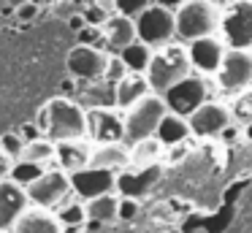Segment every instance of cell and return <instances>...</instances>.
Listing matches in <instances>:
<instances>
[{
    "label": "cell",
    "mask_w": 252,
    "mask_h": 233,
    "mask_svg": "<svg viewBox=\"0 0 252 233\" xmlns=\"http://www.w3.org/2000/svg\"><path fill=\"white\" fill-rule=\"evenodd\" d=\"M192 65L190 57H187V46L185 43H163V46L152 49V57H149V65L144 70L147 76V84L155 95H163L165 90L182 81L185 76H190Z\"/></svg>",
    "instance_id": "obj_1"
},
{
    "label": "cell",
    "mask_w": 252,
    "mask_h": 233,
    "mask_svg": "<svg viewBox=\"0 0 252 233\" xmlns=\"http://www.w3.org/2000/svg\"><path fill=\"white\" fill-rule=\"evenodd\" d=\"M176 35L182 41H195L203 35H220L222 5L217 0H182L174 8Z\"/></svg>",
    "instance_id": "obj_2"
},
{
    "label": "cell",
    "mask_w": 252,
    "mask_h": 233,
    "mask_svg": "<svg viewBox=\"0 0 252 233\" xmlns=\"http://www.w3.org/2000/svg\"><path fill=\"white\" fill-rule=\"evenodd\" d=\"M44 138L52 144L71 138H87V117L79 103L68 98H52L44 106Z\"/></svg>",
    "instance_id": "obj_3"
},
{
    "label": "cell",
    "mask_w": 252,
    "mask_h": 233,
    "mask_svg": "<svg viewBox=\"0 0 252 233\" xmlns=\"http://www.w3.org/2000/svg\"><path fill=\"white\" fill-rule=\"evenodd\" d=\"M165 114H168V108H165L163 98L155 95V92L144 95L141 100L127 106L125 114H122V141L125 144H136L141 138L155 135V130H158L160 119Z\"/></svg>",
    "instance_id": "obj_4"
},
{
    "label": "cell",
    "mask_w": 252,
    "mask_h": 233,
    "mask_svg": "<svg viewBox=\"0 0 252 233\" xmlns=\"http://www.w3.org/2000/svg\"><path fill=\"white\" fill-rule=\"evenodd\" d=\"M133 22H136V38L141 43H147V46H152V49L163 46V43H171L176 38L174 8H168V5L152 3Z\"/></svg>",
    "instance_id": "obj_5"
},
{
    "label": "cell",
    "mask_w": 252,
    "mask_h": 233,
    "mask_svg": "<svg viewBox=\"0 0 252 233\" xmlns=\"http://www.w3.org/2000/svg\"><path fill=\"white\" fill-rule=\"evenodd\" d=\"M163 103L168 108V114H176V117H190L198 106L209 100V79L206 76H185L182 81H176L171 90H165Z\"/></svg>",
    "instance_id": "obj_6"
},
{
    "label": "cell",
    "mask_w": 252,
    "mask_h": 233,
    "mask_svg": "<svg viewBox=\"0 0 252 233\" xmlns=\"http://www.w3.org/2000/svg\"><path fill=\"white\" fill-rule=\"evenodd\" d=\"M220 33L228 49H252V0H233L222 11Z\"/></svg>",
    "instance_id": "obj_7"
},
{
    "label": "cell",
    "mask_w": 252,
    "mask_h": 233,
    "mask_svg": "<svg viewBox=\"0 0 252 233\" xmlns=\"http://www.w3.org/2000/svg\"><path fill=\"white\" fill-rule=\"evenodd\" d=\"M217 84L228 92H239L252 84V49H225L217 68Z\"/></svg>",
    "instance_id": "obj_8"
},
{
    "label": "cell",
    "mask_w": 252,
    "mask_h": 233,
    "mask_svg": "<svg viewBox=\"0 0 252 233\" xmlns=\"http://www.w3.org/2000/svg\"><path fill=\"white\" fill-rule=\"evenodd\" d=\"M25 193H28L30 203H35L38 209H52V206H60L68 198L71 182H68L65 171H52V168H46L35 182H30L25 187Z\"/></svg>",
    "instance_id": "obj_9"
},
{
    "label": "cell",
    "mask_w": 252,
    "mask_h": 233,
    "mask_svg": "<svg viewBox=\"0 0 252 233\" xmlns=\"http://www.w3.org/2000/svg\"><path fill=\"white\" fill-rule=\"evenodd\" d=\"M106 63H109V52L95 43H79V46L71 49L65 65H68V73L73 79H82V81H100L106 73Z\"/></svg>",
    "instance_id": "obj_10"
},
{
    "label": "cell",
    "mask_w": 252,
    "mask_h": 233,
    "mask_svg": "<svg viewBox=\"0 0 252 233\" xmlns=\"http://www.w3.org/2000/svg\"><path fill=\"white\" fill-rule=\"evenodd\" d=\"M163 176V166L152 163V166H127L122 171H117L114 190L120 193V198H144L147 193H152V187Z\"/></svg>",
    "instance_id": "obj_11"
},
{
    "label": "cell",
    "mask_w": 252,
    "mask_h": 233,
    "mask_svg": "<svg viewBox=\"0 0 252 233\" xmlns=\"http://www.w3.org/2000/svg\"><path fill=\"white\" fill-rule=\"evenodd\" d=\"M187 125H190V135H198V138H217V135H222L225 130L233 125V119H230L228 106L206 100L203 106H198L195 111L187 117Z\"/></svg>",
    "instance_id": "obj_12"
},
{
    "label": "cell",
    "mask_w": 252,
    "mask_h": 233,
    "mask_svg": "<svg viewBox=\"0 0 252 233\" xmlns=\"http://www.w3.org/2000/svg\"><path fill=\"white\" fill-rule=\"evenodd\" d=\"M114 179L117 171H106V168H82L76 173H68V182H71V190L79 195L82 200L98 198V195H109L114 193Z\"/></svg>",
    "instance_id": "obj_13"
},
{
    "label": "cell",
    "mask_w": 252,
    "mask_h": 233,
    "mask_svg": "<svg viewBox=\"0 0 252 233\" xmlns=\"http://www.w3.org/2000/svg\"><path fill=\"white\" fill-rule=\"evenodd\" d=\"M84 117H87V141H93V144L122 141V114L117 108H90V111H84Z\"/></svg>",
    "instance_id": "obj_14"
},
{
    "label": "cell",
    "mask_w": 252,
    "mask_h": 233,
    "mask_svg": "<svg viewBox=\"0 0 252 233\" xmlns=\"http://www.w3.org/2000/svg\"><path fill=\"white\" fill-rule=\"evenodd\" d=\"M225 49L228 46H225V41L220 35H203L187 43V57H190L192 68L201 70V76H212L217 73L220 63H222Z\"/></svg>",
    "instance_id": "obj_15"
},
{
    "label": "cell",
    "mask_w": 252,
    "mask_h": 233,
    "mask_svg": "<svg viewBox=\"0 0 252 233\" xmlns=\"http://www.w3.org/2000/svg\"><path fill=\"white\" fill-rule=\"evenodd\" d=\"M28 206H30V200L22 184L11 182V179H3L0 182V231L14 228V222L28 211Z\"/></svg>",
    "instance_id": "obj_16"
},
{
    "label": "cell",
    "mask_w": 252,
    "mask_h": 233,
    "mask_svg": "<svg viewBox=\"0 0 252 233\" xmlns=\"http://www.w3.org/2000/svg\"><path fill=\"white\" fill-rule=\"evenodd\" d=\"M90 155L93 146L87 138H71V141H57L55 144V157L60 160V171L76 173L90 166Z\"/></svg>",
    "instance_id": "obj_17"
},
{
    "label": "cell",
    "mask_w": 252,
    "mask_h": 233,
    "mask_svg": "<svg viewBox=\"0 0 252 233\" xmlns=\"http://www.w3.org/2000/svg\"><path fill=\"white\" fill-rule=\"evenodd\" d=\"M100 33H103V38H106V46L120 52L127 43L136 41V22L122 16V14H111L109 19L100 25Z\"/></svg>",
    "instance_id": "obj_18"
},
{
    "label": "cell",
    "mask_w": 252,
    "mask_h": 233,
    "mask_svg": "<svg viewBox=\"0 0 252 233\" xmlns=\"http://www.w3.org/2000/svg\"><path fill=\"white\" fill-rule=\"evenodd\" d=\"M149 92L152 90H149V84H147V76L127 70V73L114 84V106L127 108V106H133L136 100H141L144 95H149Z\"/></svg>",
    "instance_id": "obj_19"
},
{
    "label": "cell",
    "mask_w": 252,
    "mask_h": 233,
    "mask_svg": "<svg viewBox=\"0 0 252 233\" xmlns=\"http://www.w3.org/2000/svg\"><path fill=\"white\" fill-rule=\"evenodd\" d=\"M90 166L93 168H106V171H122L130 166V152L122 141L117 144H98L90 155Z\"/></svg>",
    "instance_id": "obj_20"
},
{
    "label": "cell",
    "mask_w": 252,
    "mask_h": 233,
    "mask_svg": "<svg viewBox=\"0 0 252 233\" xmlns=\"http://www.w3.org/2000/svg\"><path fill=\"white\" fill-rule=\"evenodd\" d=\"M14 233H63V225L49 209H28L14 222Z\"/></svg>",
    "instance_id": "obj_21"
},
{
    "label": "cell",
    "mask_w": 252,
    "mask_h": 233,
    "mask_svg": "<svg viewBox=\"0 0 252 233\" xmlns=\"http://www.w3.org/2000/svg\"><path fill=\"white\" fill-rule=\"evenodd\" d=\"M155 138L160 141L163 146H176V144H185L190 138V125H187L185 117H176V114H165L160 119L158 130H155Z\"/></svg>",
    "instance_id": "obj_22"
},
{
    "label": "cell",
    "mask_w": 252,
    "mask_h": 233,
    "mask_svg": "<svg viewBox=\"0 0 252 233\" xmlns=\"http://www.w3.org/2000/svg\"><path fill=\"white\" fill-rule=\"evenodd\" d=\"M117 203H120V198H117L114 193L98 195V198H90L87 203H84V214H87V220L106 225V222L117 220Z\"/></svg>",
    "instance_id": "obj_23"
},
{
    "label": "cell",
    "mask_w": 252,
    "mask_h": 233,
    "mask_svg": "<svg viewBox=\"0 0 252 233\" xmlns=\"http://www.w3.org/2000/svg\"><path fill=\"white\" fill-rule=\"evenodd\" d=\"M117 57L122 60V65H125V70H133V73H144L149 65V57H152V46H147V43H141L136 38L133 43H127L125 49H120V54Z\"/></svg>",
    "instance_id": "obj_24"
},
{
    "label": "cell",
    "mask_w": 252,
    "mask_h": 233,
    "mask_svg": "<svg viewBox=\"0 0 252 233\" xmlns=\"http://www.w3.org/2000/svg\"><path fill=\"white\" fill-rule=\"evenodd\" d=\"M165 146L160 144L155 135L149 138H141L136 144H130V166H152V163H160V155H163Z\"/></svg>",
    "instance_id": "obj_25"
},
{
    "label": "cell",
    "mask_w": 252,
    "mask_h": 233,
    "mask_svg": "<svg viewBox=\"0 0 252 233\" xmlns=\"http://www.w3.org/2000/svg\"><path fill=\"white\" fill-rule=\"evenodd\" d=\"M55 157V144H52L49 138H35V141H28L22 149V155H19V160H28V163H38V166L46 168V163Z\"/></svg>",
    "instance_id": "obj_26"
},
{
    "label": "cell",
    "mask_w": 252,
    "mask_h": 233,
    "mask_svg": "<svg viewBox=\"0 0 252 233\" xmlns=\"http://www.w3.org/2000/svg\"><path fill=\"white\" fill-rule=\"evenodd\" d=\"M228 111H230V119H233L236 125H241V128L252 122V87H244V90L236 92V98L228 106Z\"/></svg>",
    "instance_id": "obj_27"
},
{
    "label": "cell",
    "mask_w": 252,
    "mask_h": 233,
    "mask_svg": "<svg viewBox=\"0 0 252 233\" xmlns=\"http://www.w3.org/2000/svg\"><path fill=\"white\" fill-rule=\"evenodd\" d=\"M46 168L38 166V163H28V160H14L11 163V171H8V179L17 184H22V187H28L30 182H35V179L44 173Z\"/></svg>",
    "instance_id": "obj_28"
},
{
    "label": "cell",
    "mask_w": 252,
    "mask_h": 233,
    "mask_svg": "<svg viewBox=\"0 0 252 233\" xmlns=\"http://www.w3.org/2000/svg\"><path fill=\"white\" fill-rule=\"evenodd\" d=\"M55 217H57V222H60V225H71V228L84 225V220H87V214H84V203H71V206L65 203Z\"/></svg>",
    "instance_id": "obj_29"
},
{
    "label": "cell",
    "mask_w": 252,
    "mask_h": 233,
    "mask_svg": "<svg viewBox=\"0 0 252 233\" xmlns=\"http://www.w3.org/2000/svg\"><path fill=\"white\" fill-rule=\"evenodd\" d=\"M152 3H155V0H114L117 14L127 16V19H136V16L141 14L144 8H149Z\"/></svg>",
    "instance_id": "obj_30"
},
{
    "label": "cell",
    "mask_w": 252,
    "mask_h": 233,
    "mask_svg": "<svg viewBox=\"0 0 252 233\" xmlns=\"http://www.w3.org/2000/svg\"><path fill=\"white\" fill-rule=\"evenodd\" d=\"M0 149L6 152L11 160H19V155H22V149H25L22 135H19V133H6L3 138H0Z\"/></svg>",
    "instance_id": "obj_31"
},
{
    "label": "cell",
    "mask_w": 252,
    "mask_h": 233,
    "mask_svg": "<svg viewBox=\"0 0 252 233\" xmlns=\"http://www.w3.org/2000/svg\"><path fill=\"white\" fill-rule=\"evenodd\" d=\"M136 217H138V200L120 198V203H117V220L130 222V220H136Z\"/></svg>",
    "instance_id": "obj_32"
},
{
    "label": "cell",
    "mask_w": 252,
    "mask_h": 233,
    "mask_svg": "<svg viewBox=\"0 0 252 233\" xmlns=\"http://www.w3.org/2000/svg\"><path fill=\"white\" fill-rule=\"evenodd\" d=\"M125 73H127V70H125V65H122V60H120V57H111V54H109V63H106L103 79L111 81V84H117V81H120Z\"/></svg>",
    "instance_id": "obj_33"
},
{
    "label": "cell",
    "mask_w": 252,
    "mask_h": 233,
    "mask_svg": "<svg viewBox=\"0 0 252 233\" xmlns=\"http://www.w3.org/2000/svg\"><path fill=\"white\" fill-rule=\"evenodd\" d=\"M84 19H87L93 27H100L106 19H109V14H106V11H100L98 5L93 3V8H87V11H84Z\"/></svg>",
    "instance_id": "obj_34"
},
{
    "label": "cell",
    "mask_w": 252,
    "mask_h": 233,
    "mask_svg": "<svg viewBox=\"0 0 252 233\" xmlns=\"http://www.w3.org/2000/svg\"><path fill=\"white\" fill-rule=\"evenodd\" d=\"M19 135H22V141L28 144V141H35V138H41L44 133L38 130V125H35V122H30V125H25V128L19 130Z\"/></svg>",
    "instance_id": "obj_35"
},
{
    "label": "cell",
    "mask_w": 252,
    "mask_h": 233,
    "mask_svg": "<svg viewBox=\"0 0 252 233\" xmlns=\"http://www.w3.org/2000/svg\"><path fill=\"white\" fill-rule=\"evenodd\" d=\"M11 157L6 155V152L0 149V182H3V179H8V171H11Z\"/></svg>",
    "instance_id": "obj_36"
},
{
    "label": "cell",
    "mask_w": 252,
    "mask_h": 233,
    "mask_svg": "<svg viewBox=\"0 0 252 233\" xmlns=\"http://www.w3.org/2000/svg\"><path fill=\"white\" fill-rule=\"evenodd\" d=\"M95 5H98L100 11H106V14H117V5H114V0H95Z\"/></svg>",
    "instance_id": "obj_37"
},
{
    "label": "cell",
    "mask_w": 252,
    "mask_h": 233,
    "mask_svg": "<svg viewBox=\"0 0 252 233\" xmlns=\"http://www.w3.org/2000/svg\"><path fill=\"white\" fill-rule=\"evenodd\" d=\"M244 135L252 141V122H250V125H244Z\"/></svg>",
    "instance_id": "obj_38"
},
{
    "label": "cell",
    "mask_w": 252,
    "mask_h": 233,
    "mask_svg": "<svg viewBox=\"0 0 252 233\" xmlns=\"http://www.w3.org/2000/svg\"><path fill=\"white\" fill-rule=\"evenodd\" d=\"M0 233H8V231H0Z\"/></svg>",
    "instance_id": "obj_39"
},
{
    "label": "cell",
    "mask_w": 252,
    "mask_h": 233,
    "mask_svg": "<svg viewBox=\"0 0 252 233\" xmlns=\"http://www.w3.org/2000/svg\"><path fill=\"white\" fill-rule=\"evenodd\" d=\"M250 87H252V84H250Z\"/></svg>",
    "instance_id": "obj_40"
}]
</instances>
